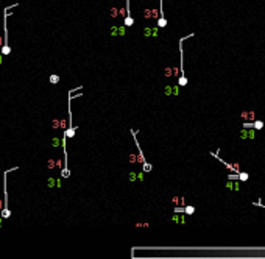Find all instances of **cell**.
<instances>
[{
    "mask_svg": "<svg viewBox=\"0 0 265 259\" xmlns=\"http://www.w3.org/2000/svg\"><path fill=\"white\" fill-rule=\"evenodd\" d=\"M172 220H173V222H176V223H186V217H184V216H179V214H175V216L172 217Z\"/></svg>",
    "mask_w": 265,
    "mask_h": 259,
    "instance_id": "4fadbf2b",
    "label": "cell"
},
{
    "mask_svg": "<svg viewBox=\"0 0 265 259\" xmlns=\"http://www.w3.org/2000/svg\"><path fill=\"white\" fill-rule=\"evenodd\" d=\"M143 35H145V36H154V38H156V36H158V28H153V30H151V28H145Z\"/></svg>",
    "mask_w": 265,
    "mask_h": 259,
    "instance_id": "7c38bea8",
    "label": "cell"
},
{
    "mask_svg": "<svg viewBox=\"0 0 265 259\" xmlns=\"http://www.w3.org/2000/svg\"><path fill=\"white\" fill-rule=\"evenodd\" d=\"M239 180H228L226 181V189L229 190H239V183H237Z\"/></svg>",
    "mask_w": 265,
    "mask_h": 259,
    "instance_id": "9c48e42d",
    "label": "cell"
},
{
    "mask_svg": "<svg viewBox=\"0 0 265 259\" xmlns=\"http://www.w3.org/2000/svg\"><path fill=\"white\" fill-rule=\"evenodd\" d=\"M253 128H254V130H262V128H264V122H262L261 119L254 120V122H253Z\"/></svg>",
    "mask_w": 265,
    "mask_h": 259,
    "instance_id": "5bb4252c",
    "label": "cell"
},
{
    "mask_svg": "<svg viewBox=\"0 0 265 259\" xmlns=\"http://www.w3.org/2000/svg\"><path fill=\"white\" fill-rule=\"evenodd\" d=\"M50 83L52 84H58L59 83V75H56V74L50 75Z\"/></svg>",
    "mask_w": 265,
    "mask_h": 259,
    "instance_id": "2e32d148",
    "label": "cell"
},
{
    "mask_svg": "<svg viewBox=\"0 0 265 259\" xmlns=\"http://www.w3.org/2000/svg\"><path fill=\"white\" fill-rule=\"evenodd\" d=\"M131 133H132V137H134V142H136V147H137V150H139V162H140L142 166H143V172H151V169H153V167H151L150 164H148V162L145 161V156L142 155V148H140L139 141H137V133H136L134 130H132Z\"/></svg>",
    "mask_w": 265,
    "mask_h": 259,
    "instance_id": "7a4b0ae2",
    "label": "cell"
},
{
    "mask_svg": "<svg viewBox=\"0 0 265 259\" xmlns=\"http://www.w3.org/2000/svg\"><path fill=\"white\" fill-rule=\"evenodd\" d=\"M126 28H128V27H125V25L120 27V28H112V35H114V36H117V35H119V36H123L125 33H126Z\"/></svg>",
    "mask_w": 265,
    "mask_h": 259,
    "instance_id": "8fae6325",
    "label": "cell"
},
{
    "mask_svg": "<svg viewBox=\"0 0 265 259\" xmlns=\"http://www.w3.org/2000/svg\"><path fill=\"white\" fill-rule=\"evenodd\" d=\"M164 94L165 95H178L179 89H178V86H165L164 87Z\"/></svg>",
    "mask_w": 265,
    "mask_h": 259,
    "instance_id": "52a82bcc",
    "label": "cell"
},
{
    "mask_svg": "<svg viewBox=\"0 0 265 259\" xmlns=\"http://www.w3.org/2000/svg\"><path fill=\"white\" fill-rule=\"evenodd\" d=\"M242 117L245 119V122H254V111H243Z\"/></svg>",
    "mask_w": 265,
    "mask_h": 259,
    "instance_id": "30bf717a",
    "label": "cell"
},
{
    "mask_svg": "<svg viewBox=\"0 0 265 259\" xmlns=\"http://www.w3.org/2000/svg\"><path fill=\"white\" fill-rule=\"evenodd\" d=\"M248 178H250V175H248L246 172H239V181L245 183V181H248Z\"/></svg>",
    "mask_w": 265,
    "mask_h": 259,
    "instance_id": "9a60e30c",
    "label": "cell"
},
{
    "mask_svg": "<svg viewBox=\"0 0 265 259\" xmlns=\"http://www.w3.org/2000/svg\"><path fill=\"white\" fill-rule=\"evenodd\" d=\"M123 25L125 27H132L134 25V19H132V14H131L130 0H126V16H125V20H123Z\"/></svg>",
    "mask_w": 265,
    "mask_h": 259,
    "instance_id": "5b68a950",
    "label": "cell"
},
{
    "mask_svg": "<svg viewBox=\"0 0 265 259\" xmlns=\"http://www.w3.org/2000/svg\"><path fill=\"white\" fill-rule=\"evenodd\" d=\"M256 131L257 130H254V128H245L243 126V130H240V139H250V141H253V139H256Z\"/></svg>",
    "mask_w": 265,
    "mask_h": 259,
    "instance_id": "277c9868",
    "label": "cell"
},
{
    "mask_svg": "<svg viewBox=\"0 0 265 259\" xmlns=\"http://www.w3.org/2000/svg\"><path fill=\"white\" fill-rule=\"evenodd\" d=\"M175 212H186L187 216H192L195 212V208L192 205H187L186 208H175Z\"/></svg>",
    "mask_w": 265,
    "mask_h": 259,
    "instance_id": "ba28073f",
    "label": "cell"
},
{
    "mask_svg": "<svg viewBox=\"0 0 265 259\" xmlns=\"http://www.w3.org/2000/svg\"><path fill=\"white\" fill-rule=\"evenodd\" d=\"M75 130H76V128L72 125V109H70V106H69V128L64 131V137H66V139H69V137L72 139V137L75 136Z\"/></svg>",
    "mask_w": 265,
    "mask_h": 259,
    "instance_id": "8992f818",
    "label": "cell"
},
{
    "mask_svg": "<svg viewBox=\"0 0 265 259\" xmlns=\"http://www.w3.org/2000/svg\"><path fill=\"white\" fill-rule=\"evenodd\" d=\"M8 8L3 9V30H5V42H3V47H2V55H9L11 53V48L8 45V24H6V19H8Z\"/></svg>",
    "mask_w": 265,
    "mask_h": 259,
    "instance_id": "6da1fadb",
    "label": "cell"
},
{
    "mask_svg": "<svg viewBox=\"0 0 265 259\" xmlns=\"http://www.w3.org/2000/svg\"><path fill=\"white\" fill-rule=\"evenodd\" d=\"M211 155H212V156H214L215 159H218V161L222 162V164H225V166L228 167V169H229V170H231V172H233V173H239V172H240V167H239V164H229V162H226L225 159H222V158L218 156V153H214V152H212Z\"/></svg>",
    "mask_w": 265,
    "mask_h": 259,
    "instance_id": "3957f363",
    "label": "cell"
}]
</instances>
